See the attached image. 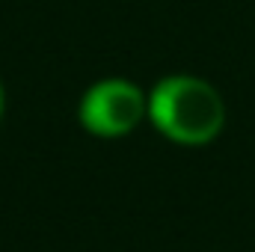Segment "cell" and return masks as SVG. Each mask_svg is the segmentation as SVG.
<instances>
[{
  "label": "cell",
  "mask_w": 255,
  "mask_h": 252,
  "mask_svg": "<svg viewBox=\"0 0 255 252\" xmlns=\"http://www.w3.org/2000/svg\"><path fill=\"white\" fill-rule=\"evenodd\" d=\"M0 113H3V89H0Z\"/></svg>",
  "instance_id": "obj_3"
},
{
  "label": "cell",
  "mask_w": 255,
  "mask_h": 252,
  "mask_svg": "<svg viewBox=\"0 0 255 252\" xmlns=\"http://www.w3.org/2000/svg\"><path fill=\"white\" fill-rule=\"evenodd\" d=\"M145 113L142 92L128 80H104L92 86L80 104V122L98 136H122Z\"/></svg>",
  "instance_id": "obj_2"
},
{
  "label": "cell",
  "mask_w": 255,
  "mask_h": 252,
  "mask_svg": "<svg viewBox=\"0 0 255 252\" xmlns=\"http://www.w3.org/2000/svg\"><path fill=\"white\" fill-rule=\"evenodd\" d=\"M154 125L169 139L184 145L211 142L226 122V107L220 92L199 77H166L157 83L148 101Z\"/></svg>",
  "instance_id": "obj_1"
}]
</instances>
